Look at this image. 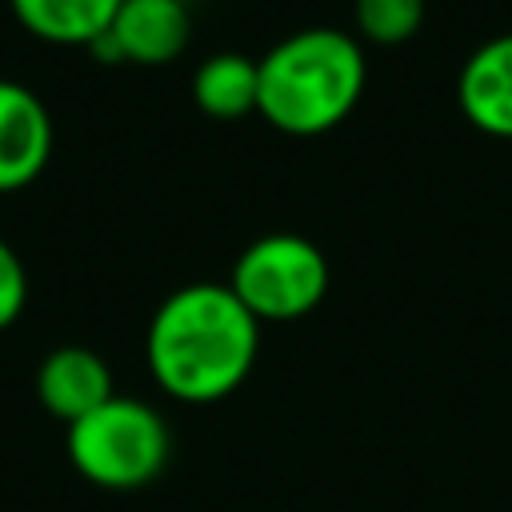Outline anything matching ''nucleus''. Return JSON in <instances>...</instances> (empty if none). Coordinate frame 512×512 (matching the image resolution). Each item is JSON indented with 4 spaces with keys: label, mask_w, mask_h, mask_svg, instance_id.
Instances as JSON below:
<instances>
[{
    "label": "nucleus",
    "mask_w": 512,
    "mask_h": 512,
    "mask_svg": "<svg viewBox=\"0 0 512 512\" xmlns=\"http://www.w3.org/2000/svg\"><path fill=\"white\" fill-rule=\"evenodd\" d=\"M260 352V320L228 284H184L160 300L148 320L144 356L152 380L184 404H216L232 396Z\"/></svg>",
    "instance_id": "f257e3e1"
},
{
    "label": "nucleus",
    "mask_w": 512,
    "mask_h": 512,
    "mask_svg": "<svg viewBox=\"0 0 512 512\" xmlns=\"http://www.w3.org/2000/svg\"><path fill=\"white\" fill-rule=\"evenodd\" d=\"M256 112L284 136L332 132L368 80L360 44L340 28H300L272 44L260 60Z\"/></svg>",
    "instance_id": "f03ea898"
},
{
    "label": "nucleus",
    "mask_w": 512,
    "mask_h": 512,
    "mask_svg": "<svg viewBox=\"0 0 512 512\" xmlns=\"http://www.w3.org/2000/svg\"><path fill=\"white\" fill-rule=\"evenodd\" d=\"M64 448L84 480L124 492L144 488L164 472L172 456V436L152 404L136 396H112L84 420L68 424Z\"/></svg>",
    "instance_id": "7ed1b4c3"
},
{
    "label": "nucleus",
    "mask_w": 512,
    "mask_h": 512,
    "mask_svg": "<svg viewBox=\"0 0 512 512\" xmlns=\"http://www.w3.org/2000/svg\"><path fill=\"white\" fill-rule=\"evenodd\" d=\"M228 288L260 324L300 320L320 308L328 292V260L308 236L272 232L236 256Z\"/></svg>",
    "instance_id": "20e7f679"
},
{
    "label": "nucleus",
    "mask_w": 512,
    "mask_h": 512,
    "mask_svg": "<svg viewBox=\"0 0 512 512\" xmlns=\"http://www.w3.org/2000/svg\"><path fill=\"white\" fill-rule=\"evenodd\" d=\"M192 16L184 0H124L112 28L88 44L104 60L128 64H168L184 52Z\"/></svg>",
    "instance_id": "39448f33"
},
{
    "label": "nucleus",
    "mask_w": 512,
    "mask_h": 512,
    "mask_svg": "<svg viewBox=\"0 0 512 512\" xmlns=\"http://www.w3.org/2000/svg\"><path fill=\"white\" fill-rule=\"evenodd\" d=\"M52 156V116L44 100L16 84L0 80V192L32 184Z\"/></svg>",
    "instance_id": "423d86ee"
},
{
    "label": "nucleus",
    "mask_w": 512,
    "mask_h": 512,
    "mask_svg": "<svg viewBox=\"0 0 512 512\" xmlns=\"http://www.w3.org/2000/svg\"><path fill=\"white\" fill-rule=\"evenodd\" d=\"M112 396L116 392H112V372L104 356L84 344L52 348L36 368V400L44 404V412H52L64 424L84 420Z\"/></svg>",
    "instance_id": "0eeeda50"
},
{
    "label": "nucleus",
    "mask_w": 512,
    "mask_h": 512,
    "mask_svg": "<svg viewBox=\"0 0 512 512\" xmlns=\"http://www.w3.org/2000/svg\"><path fill=\"white\" fill-rule=\"evenodd\" d=\"M456 100L472 128L496 140H512V32L484 40L464 60Z\"/></svg>",
    "instance_id": "6e6552de"
},
{
    "label": "nucleus",
    "mask_w": 512,
    "mask_h": 512,
    "mask_svg": "<svg viewBox=\"0 0 512 512\" xmlns=\"http://www.w3.org/2000/svg\"><path fill=\"white\" fill-rule=\"evenodd\" d=\"M16 20L48 44H96L124 0H8Z\"/></svg>",
    "instance_id": "1a4fd4ad"
},
{
    "label": "nucleus",
    "mask_w": 512,
    "mask_h": 512,
    "mask_svg": "<svg viewBox=\"0 0 512 512\" xmlns=\"http://www.w3.org/2000/svg\"><path fill=\"white\" fill-rule=\"evenodd\" d=\"M260 68L244 52H216L192 72V100L212 120H240L256 112Z\"/></svg>",
    "instance_id": "9d476101"
},
{
    "label": "nucleus",
    "mask_w": 512,
    "mask_h": 512,
    "mask_svg": "<svg viewBox=\"0 0 512 512\" xmlns=\"http://www.w3.org/2000/svg\"><path fill=\"white\" fill-rule=\"evenodd\" d=\"M424 24V0H356V28L372 44H404Z\"/></svg>",
    "instance_id": "9b49d317"
},
{
    "label": "nucleus",
    "mask_w": 512,
    "mask_h": 512,
    "mask_svg": "<svg viewBox=\"0 0 512 512\" xmlns=\"http://www.w3.org/2000/svg\"><path fill=\"white\" fill-rule=\"evenodd\" d=\"M24 300H28V276H24V264H20L16 248H12L8 240H0V332H4L8 324L20 320Z\"/></svg>",
    "instance_id": "f8f14e48"
}]
</instances>
